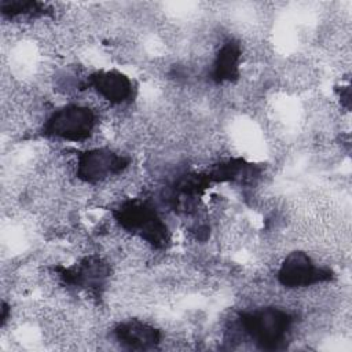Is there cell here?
<instances>
[{
    "label": "cell",
    "mask_w": 352,
    "mask_h": 352,
    "mask_svg": "<svg viewBox=\"0 0 352 352\" xmlns=\"http://www.w3.org/2000/svg\"><path fill=\"white\" fill-rule=\"evenodd\" d=\"M333 271L319 265L307 252L293 250L279 264L276 280L286 290H301L330 282Z\"/></svg>",
    "instance_id": "277c9868"
},
{
    "label": "cell",
    "mask_w": 352,
    "mask_h": 352,
    "mask_svg": "<svg viewBox=\"0 0 352 352\" xmlns=\"http://www.w3.org/2000/svg\"><path fill=\"white\" fill-rule=\"evenodd\" d=\"M113 338L128 349H155L162 342V333L154 324L143 319H126L116 324Z\"/></svg>",
    "instance_id": "8992f818"
},
{
    "label": "cell",
    "mask_w": 352,
    "mask_h": 352,
    "mask_svg": "<svg viewBox=\"0 0 352 352\" xmlns=\"http://www.w3.org/2000/svg\"><path fill=\"white\" fill-rule=\"evenodd\" d=\"M129 166L131 158L128 155L107 146H96L76 155L74 176L94 187L120 177Z\"/></svg>",
    "instance_id": "3957f363"
},
{
    "label": "cell",
    "mask_w": 352,
    "mask_h": 352,
    "mask_svg": "<svg viewBox=\"0 0 352 352\" xmlns=\"http://www.w3.org/2000/svg\"><path fill=\"white\" fill-rule=\"evenodd\" d=\"M87 89L109 106L131 104L135 98L133 81L118 70H96L88 74Z\"/></svg>",
    "instance_id": "5b68a950"
},
{
    "label": "cell",
    "mask_w": 352,
    "mask_h": 352,
    "mask_svg": "<svg viewBox=\"0 0 352 352\" xmlns=\"http://www.w3.org/2000/svg\"><path fill=\"white\" fill-rule=\"evenodd\" d=\"M98 113L85 103H69L47 116L41 133L62 142H87L98 128Z\"/></svg>",
    "instance_id": "7a4b0ae2"
},
{
    "label": "cell",
    "mask_w": 352,
    "mask_h": 352,
    "mask_svg": "<svg viewBox=\"0 0 352 352\" xmlns=\"http://www.w3.org/2000/svg\"><path fill=\"white\" fill-rule=\"evenodd\" d=\"M246 340L263 349H279L292 340L296 315L285 308L264 305L236 315Z\"/></svg>",
    "instance_id": "6da1fadb"
}]
</instances>
